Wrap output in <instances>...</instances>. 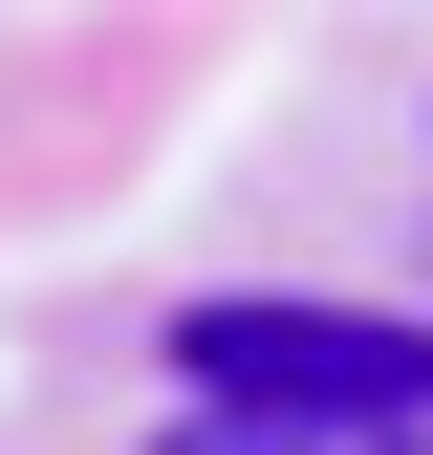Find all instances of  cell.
Returning <instances> with one entry per match:
<instances>
[{"instance_id": "obj_1", "label": "cell", "mask_w": 433, "mask_h": 455, "mask_svg": "<svg viewBox=\"0 0 433 455\" xmlns=\"http://www.w3.org/2000/svg\"><path fill=\"white\" fill-rule=\"evenodd\" d=\"M195 412H260V434H433V325L412 304H303V282H239V304L174 325Z\"/></svg>"}, {"instance_id": "obj_2", "label": "cell", "mask_w": 433, "mask_h": 455, "mask_svg": "<svg viewBox=\"0 0 433 455\" xmlns=\"http://www.w3.org/2000/svg\"><path fill=\"white\" fill-rule=\"evenodd\" d=\"M174 455H433V434H260V412H195Z\"/></svg>"}]
</instances>
